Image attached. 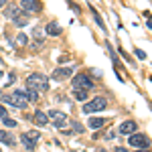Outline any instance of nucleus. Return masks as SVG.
Wrapping results in <instances>:
<instances>
[{
  "instance_id": "nucleus-27",
  "label": "nucleus",
  "mask_w": 152,
  "mask_h": 152,
  "mask_svg": "<svg viewBox=\"0 0 152 152\" xmlns=\"http://www.w3.org/2000/svg\"><path fill=\"white\" fill-rule=\"evenodd\" d=\"M95 152H107V150H104V148H97V150H95Z\"/></svg>"
},
{
  "instance_id": "nucleus-25",
  "label": "nucleus",
  "mask_w": 152,
  "mask_h": 152,
  "mask_svg": "<svg viewBox=\"0 0 152 152\" xmlns=\"http://www.w3.org/2000/svg\"><path fill=\"white\" fill-rule=\"evenodd\" d=\"M114 152H128V150H126V148H122V146H116V150H114Z\"/></svg>"
},
{
  "instance_id": "nucleus-7",
  "label": "nucleus",
  "mask_w": 152,
  "mask_h": 152,
  "mask_svg": "<svg viewBox=\"0 0 152 152\" xmlns=\"http://www.w3.org/2000/svg\"><path fill=\"white\" fill-rule=\"evenodd\" d=\"M47 116H49V120H53L55 128H63L67 124V116L61 110H51V112H47Z\"/></svg>"
},
{
  "instance_id": "nucleus-1",
  "label": "nucleus",
  "mask_w": 152,
  "mask_h": 152,
  "mask_svg": "<svg viewBox=\"0 0 152 152\" xmlns=\"http://www.w3.org/2000/svg\"><path fill=\"white\" fill-rule=\"evenodd\" d=\"M26 87L28 89H35V91H47L49 89V79L43 75V73H31L26 77Z\"/></svg>"
},
{
  "instance_id": "nucleus-2",
  "label": "nucleus",
  "mask_w": 152,
  "mask_h": 152,
  "mask_svg": "<svg viewBox=\"0 0 152 152\" xmlns=\"http://www.w3.org/2000/svg\"><path fill=\"white\" fill-rule=\"evenodd\" d=\"M6 104H10V105H14V107H18V110H24L26 105H28V99H26V94L24 91H14V94H10V95H6V97H2Z\"/></svg>"
},
{
  "instance_id": "nucleus-29",
  "label": "nucleus",
  "mask_w": 152,
  "mask_h": 152,
  "mask_svg": "<svg viewBox=\"0 0 152 152\" xmlns=\"http://www.w3.org/2000/svg\"><path fill=\"white\" fill-rule=\"evenodd\" d=\"M0 77H2V71H0Z\"/></svg>"
},
{
  "instance_id": "nucleus-8",
  "label": "nucleus",
  "mask_w": 152,
  "mask_h": 152,
  "mask_svg": "<svg viewBox=\"0 0 152 152\" xmlns=\"http://www.w3.org/2000/svg\"><path fill=\"white\" fill-rule=\"evenodd\" d=\"M73 75V67H57L53 71V79L55 81H63V79H69Z\"/></svg>"
},
{
  "instance_id": "nucleus-19",
  "label": "nucleus",
  "mask_w": 152,
  "mask_h": 152,
  "mask_svg": "<svg viewBox=\"0 0 152 152\" xmlns=\"http://www.w3.org/2000/svg\"><path fill=\"white\" fill-rule=\"evenodd\" d=\"M18 10H20L18 6H14V4H10V6H6V16H8V18L12 20V16H14V14H16Z\"/></svg>"
},
{
  "instance_id": "nucleus-23",
  "label": "nucleus",
  "mask_w": 152,
  "mask_h": 152,
  "mask_svg": "<svg viewBox=\"0 0 152 152\" xmlns=\"http://www.w3.org/2000/svg\"><path fill=\"white\" fill-rule=\"evenodd\" d=\"M4 116H6V107L0 104V118H4Z\"/></svg>"
},
{
  "instance_id": "nucleus-20",
  "label": "nucleus",
  "mask_w": 152,
  "mask_h": 152,
  "mask_svg": "<svg viewBox=\"0 0 152 152\" xmlns=\"http://www.w3.org/2000/svg\"><path fill=\"white\" fill-rule=\"evenodd\" d=\"M91 14H94L95 23H97V24H99V26H102V28H104V31H105V23H104V20H102V16H99V12L95 10V8H91Z\"/></svg>"
},
{
  "instance_id": "nucleus-3",
  "label": "nucleus",
  "mask_w": 152,
  "mask_h": 152,
  "mask_svg": "<svg viewBox=\"0 0 152 152\" xmlns=\"http://www.w3.org/2000/svg\"><path fill=\"white\" fill-rule=\"evenodd\" d=\"M128 144H130V146H134V148H138V150H146V148H150V138H148L146 134L134 132V134H130Z\"/></svg>"
},
{
  "instance_id": "nucleus-28",
  "label": "nucleus",
  "mask_w": 152,
  "mask_h": 152,
  "mask_svg": "<svg viewBox=\"0 0 152 152\" xmlns=\"http://www.w3.org/2000/svg\"><path fill=\"white\" fill-rule=\"evenodd\" d=\"M140 152H150V150H148V148H146V150H140Z\"/></svg>"
},
{
  "instance_id": "nucleus-15",
  "label": "nucleus",
  "mask_w": 152,
  "mask_h": 152,
  "mask_svg": "<svg viewBox=\"0 0 152 152\" xmlns=\"http://www.w3.org/2000/svg\"><path fill=\"white\" fill-rule=\"evenodd\" d=\"M87 126H89L91 130L102 128V126H105V118H91V120L87 122Z\"/></svg>"
},
{
  "instance_id": "nucleus-24",
  "label": "nucleus",
  "mask_w": 152,
  "mask_h": 152,
  "mask_svg": "<svg viewBox=\"0 0 152 152\" xmlns=\"http://www.w3.org/2000/svg\"><path fill=\"white\" fill-rule=\"evenodd\" d=\"M136 55H138V57H140V59H144V57H146V55H144V51H140V49L136 51Z\"/></svg>"
},
{
  "instance_id": "nucleus-16",
  "label": "nucleus",
  "mask_w": 152,
  "mask_h": 152,
  "mask_svg": "<svg viewBox=\"0 0 152 152\" xmlns=\"http://www.w3.org/2000/svg\"><path fill=\"white\" fill-rule=\"evenodd\" d=\"M24 94H26V99H28V104H35V102H39V91H35V89H24Z\"/></svg>"
},
{
  "instance_id": "nucleus-11",
  "label": "nucleus",
  "mask_w": 152,
  "mask_h": 152,
  "mask_svg": "<svg viewBox=\"0 0 152 152\" xmlns=\"http://www.w3.org/2000/svg\"><path fill=\"white\" fill-rule=\"evenodd\" d=\"M12 23L16 24V26H24V24L28 23V12L26 10H18L14 16H12Z\"/></svg>"
},
{
  "instance_id": "nucleus-26",
  "label": "nucleus",
  "mask_w": 152,
  "mask_h": 152,
  "mask_svg": "<svg viewBox=\"0 0 152 152\" xmlns=\"http://www.w3.org/2000/svg\"><path fill=\"white\" fill-rule=\"evenodd\" d=\"M0 6H6V0H0Z\"/></svg>"
},
{
  "instance_id": "nucleus-12",
  "label": "nucleus",
  "mask_w": 152,
  "mask_h": 152,
  "mask_svg": "<svg viewBox=\"0 0 152 152\" xmlns=\"http://www.w3.org/2000/svg\"><path fill=\"white\" fill-rule=\"evenodd\" d=\"M33 122H35L39 128H45V126L49 124V116H47V114H43V112L39 110V112H35V114H33Z\"/></svg>"
},
{
  "instance_id": "nucleus-9",
  "label": "nucleus",
  "mask_w": 152,
  "mask_h": 152,
  "mask_svg": "<svg viewBox=\"0 0 152 152\" xmlns=\"http://www.w3.org/2000/svg\"><path fill=\"white\" fill-rule=\"evenodd\" d=\"M136 130H138V124H136L134 120H126V122L120 124V134H122V136H130V134H134Z\"/></svg>"
},
{
  "instance_id": "nucleus-22",
  "label": "nucleus",
  "mask_w": 152,
  "mask_h": 152,
  "mask_svg": "<svg viewBox=\"0 0 152 152\" xmlns=\"http://www.w3.org/2000/svg\"><path fill=\"white\" fill-rule=\"evenodd\" d=\"M73 130H75L77 134H81V132H83V126H81V124H77V122H73Z\"/></svg>"
},
{
  "instance_id": "nucleus-4",
  "label": "nucleus",
  "mask_w": 152,
  "mask_h": 152,
  "mask_svg": "<svg viewBox=\"0 0 152 152\" xmlns=\"http://www.w3.org/2000/svg\"><path fill=\"white\" fill-rule=\"evenodd\" d=\"M105 107H107V99L99 95V97H94L91 102L83 104V112H85V114H94V112H102Z\"/></svg>"
},
{
  "instance_id": "nucleus-6",
  "label": "nucleus",
  "mask_w": 152,
  "mask_h": 152,
  "mask_svg": "<svg viewBox=\"0 0 152 152\" xmlns=\"http://www.w3.org/2000/svg\"><path fill=\"white\" fill-rule=\"evenodd\" d=\"M94 87V81H91V77L89 75H85V73H79V75H75V79H73V89H91Z\"/></svg>"
},
{
  "instance_id": "nucleus-13",
  "label": "nucleus",
  "mask_w": 152,
  "mask_h": 152,
  "mask_svg": "<svg viewBox=\"0 0 152 152\" xmlns=\"http://www.w3.org/2000/svg\"><path fill=\"white\" fill-rule=\"evenodd\" d=\"M0 142H2L4 146H14V144H16V138L12 136L10 132H6V130H0Z\"/></svg>"
},
{
  "instance_id": "nucleus-5",
  "label": "nucleus",
  "mask_w": 152,
  "mask_h": 152,
  "mask_svg": "<svg viewBox=\"0 0 152 152\" xmlns=\"http://www.w3.org/2000/svg\"><path fill=\"white\" fill-rule=\"evenodd\" d=\"M39 138H41V132L39 130H28V132H24L23 136H20V142H23V146L26 150H35Z\"/></svg>"
},
{
  "instance_id": "nucleus-14",
  "label": "nucleus",
  "mask_w": 152,
  "mask_h": 152,
  "mask_svg": "<svg viewBox=\"0 0 152 152\" xmlns=\"http://www.w3.org/2000/svg\"><path fill=\"white\" fill-rule=\"evenodd\" d=\"M45 33H49L51 37H59L61 35V26H59L57 23H49L47 28H45Z\"/></svg>"
},
{
  "instance_id": "nucleus-17",
  "label": "nucleus",
  "mask_w": 152,
  "mask_h": 152,
  "mask_svg": "<svg viewBox=\"0 0 152 152\" xmlns=\"http://www.w3.org/2000/svg\"><path fill=\"white\" fill-rule=\"evenodd\" d=\"M14 45H16V47H24V45H28V37L24 35V33H18L16 39H14Z\"/></svg>"
},
{
  "instance_id": "nucleus-10",
  "label": "nucleus",
  "mask_w": 152,
  "mask_h": 152,
  "mask_svg": "<svg viewBox=\"0 0 152 152\" xmlns=\"http://www.w3.org/2000/svg\"><path fill=\"white\" fill-rule=\"evenodd\" d=\"M20 4H23V10H26V12H39L41 10V2L39 0H20Z\"/></svg>"
},
{
  "instance_id": "nucleus-21",
  "label": "nucleus",
  "mask_w": 152,
  "mask_h": 152,
  "mask_svg": "<svg viewBox=\"0 0 152 152\" xmlns=\"http://www.w3.org/2000/svg\"><path fill=\"white\" fill-rule=\"evenodd\" d=\"M2 122H4L6 128H16V120H12V118H8V116L2 118Z\"/></svg>"
},
{
  "instance_id": "nucleus-18",
  "label": "nucleus",
  "mask_w": 152,
  "mask_h": 152,
  "mask_svg": "<svg viewBox=\"0 0 152 152\" xmlns=\"http://www.w3.org/2000/svg\"><path fill=\"white\" fill-rule=\"evenodd\" d=\"M73 97L77 102H85L87 99V89H73Z\"/></svg>"
}]
</instances>
